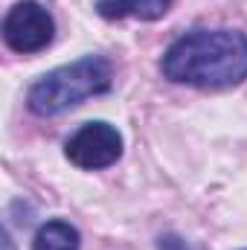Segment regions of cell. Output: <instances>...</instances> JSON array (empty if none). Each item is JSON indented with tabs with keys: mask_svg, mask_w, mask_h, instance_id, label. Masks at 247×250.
Masks as SVG:
<instances>
[{
	"mask_svg": "<svg viewBox=\"0 0 247 250\" xmlns=\"http://www.w3.org/2000/svg\"><path fill=\"white\" fill-rule=\"evenodd\" d=\"M114 84V67L102 56H84L73 64L44 73L26 93V105L35 117H59L90 96L108 93Z\"/></svg>",
	"mask_w": 247,
	"mask_h": 250,
	"instance_id": "2",
	"label": "cell"
},
{
	"mask_svg": "<svg viewBox=\"0 0 247 250\" xmlns=\"http://www.w3.org/2000/svg\"><path fill=\"white\" fill-rule=\"evenodd\" d=\"M53 35H56V21L35 0L15 3L3 18V41L9 50H15L21 56H32V53L47 50Z\"/></svg>",
	"mask_w": 247,
	"mask_h": 250,
	"instance_id": "3",
	"label": "cell"
},
{
	"mask_svg": "<svg viewBox=\"0 0 247 250\" xmlns=\"http://www.w3.org/2000/svg\"><path fill=\"white\" fill-rule=\"evenodd\" d=\"M175 0H99L96 12L105 21H123V18H137V21H160Z\"/></svg>",
	"mask_w": 247,
	"mask_h": 250,
	"instance_id": "5",
	"label": "cell"
},
{
	"mask_svg": "<svg viewBox=\"0 0 247 250\" xmlns=\"http://www.w3.org/2000/svg\"><path fill=\"white\" fill-rule=\"evenodd\" d=\"M157 250H198V248L189 245V242L181 239V236L169 233V236H160V239H157Z\"/></svg>",
	"mask_w": 247,
	"mask_h": 250,
	"instance_id": "7",
	"label": "cell"
},
{
	"mask_svg": "<svg viewBox=\"0 0 247 250\" xmlns=\"http://www.w3.org/2000/svg\"><path fill=\"white\" fill-rule=\"evenodd\" d=\"M64 154L79 169H87V172L108 169L123 157V134L102 120L84 123L64 143Z\"/></svg>",
	"mask_w": 247,
	"mask_h": 250,
	"instance_id": "4",
	"label": "cell"
},
{
	"mask_svg": "<svg viewBox=\"0 0 247 250\" xmlns=\"http://www.w3.org/2000/svg\"><path fill=\"white\" fill-rule=\"evenodd\" d=\"M160 70L169 82L201 90H227L247 79V35L239 29H195L181 35Z\"/></svg>",
	"mask_w": 247,
	"mask_h": 250,
	"instance_id": "1",
	"label": "cell"
},
{
	"mask_svg": "<svg viewBox=\"0 0 247 250\" xmlns=\"http://www.w3.org/2000/svg\"><path fill=\"white\" fill-rule=\"evenodd\" d=\"M79 230L70 224V221H47L38 227L35 239H32V250H79Z\"/></svg>",
	"mask_w": 247,
	"mask_h": 250,
	"instance_id": "6",
	"label": "cell"
}]
</instances>
